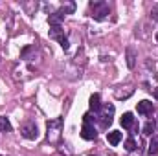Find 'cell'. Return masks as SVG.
<instances>
[{
    "mask_svg": "<svg viewBox=\"0 0 158 156\" xmlns=\"http://www.w3.org/2000/svg\"><path fill=\"white\" fill-rule=\"evenodd\" d=\"M61 129H63V117H55V119H50L46 123V136H48V142L50 143H59L61 140Z\"/></svg>",
    "mask_w": 158,
    "mask_h": 156,
    "instance_id": "1",
    "label": "cell"
},
{
    "mask_svg": "<svg viewBox=\"0 0 158 156\" xmlns=\"http://www.w3.org/2000/svg\"><path fill=\"white\" fill-rule=\"evenodd\" d=\"M114 112H116V109H114L112 103L101 105V109H99V112H98V121H99L101 129H109V125L114 121Z\"/></svg>",
    "mask_w": 158,
    "mask_h": 156,
    "instance_id": "2",
    "label": "cell"
},
{
    "mask_svg": "<svg viewBox=\"0 0 158 156\" xmlns=\"http://www.w3.org/2000/svg\"><path fill=\"white\" fill-rule=\"evenodd\" d=\"M109 4L103 2V0H96V2H90V17L96 18V20H105L109 17Z\"/></svg>",
    "mask_w": 158,
    "mask_h": 156,
    "instance_id": "3",
    "label": "cell"
},
{
    "mask_svg": "<svg viewBox=\"0 0 158 156\" xmlns=\"http://www.w3.org/2000/svg\"><path fill=\"white\" fill-rule=\"evenodd\" d=\"M50 37L57 40V42L61 44V48H63V50H68V48H70L68 37L64 35V30H63L61 26H52V28H50Z\"/></svg>",
    "mask_w": 158,
    "mask_h": 156,
    "instance_id": "4",
    "label": "cell"
},
{
    "mask_svg": "<svg viewBox=\"0 0 158 156\" xmlns=\"http://www.w3.org/2000/svg\"><path fill=\"white\" fill-rule=\"evenodd\" d=\"M20 134L26 138V140H37L39 138V129L35 125V121H26L20 129Z\"/></svg>",
    "mask_w": 158,
    "mask_h": 156,
    "instance_id": "5",
    "label": "cell"
},
{
    "mask_svg": "<svg viewBox=\"0 0 158 156\" xmlns=\"http://www.w3.org/2000/svg\"><path fill=\"white\" fill-rule=\"evenodd\" d=\"M81 138L86 140V142H92L96 140V129L92 123H83V129H81Z\"/></svg>",
    "mask_w": 158,
    "mask_h": 156,
    "instance_id": "6",
    "label": "cell"
},
{
    "mask_svg": "<svg viewBox=\"0 0 158 156\" xmlns=\"http://www.w3.org/2000/svg\"><path fill=\"white\" fill-rule=\"evenodd\" d=\"M136 110H138V114H142V116H151V114H153V103L147 101V99H143V101H140V103L136 105Z\"/></svg>",
    "mask_w": 158,
    "mask_h": 156,
    "instance_id": "7",
    "label": "cell"
},
{
    "mask_svg": "<svg viewBox=\"0 0 158 156\" xmlns=\"http://www.w3.org/2000/svg\"><path fill=\"white\" fill-rule=\"evenodd\" d=\"M119 123H121V127L127 129V130L134 129V116H132V112H125V114L121 116V119H119Z\"/></svg>",
    "mask_w": 158,
    "mask_h": 156,
    "instance_id": "8",
    "label": "cell"
},
{
    "mask_svg": "<svg viewBox=\"0 0 158 156\" xmlns=\"http://www.w3.org/2000/svg\"><path fill=\"white\" fill-rule=\"evenodd\" d=\"M90 110L94 112V114H98L99 112V109H101V97H99V94H94L92 97H90Z\"/></svg>",
    "mask_w": 158,
    "mask_h": 156,
    "instance_id": "9",
    "label": "cell"
},
{
    "mask_svg": "<svg viewBox=\"0 0 158 156\" xmlns=\"http://www.w3.org/2000/svg\"><path fill=\"white\" fill-rule=\"evenodd\" d=\"M121 138H123V134H121L119 130H110V132H107V140H109L110 145H118L119 142H121Z\"/></svg>",
    "mask_w": 158,
    "mask_h": 156,
    "instance_id": "10",
    "label": "cell"
},
{
    "mask_svg": "<svg viewBox=\"0 0 158 156\" xmlns=\"http://www.w3.org/2000/svg\"><path fill=\"white\" fill-rule=\"evenodd\" d=\"M64 20V17L57 11V13H52L50 17H48V22H50V26H61V22Z\"/></svg>",
    "mask_w": 158,
    "mask_h": 156,
    "instance_id": "11",
    "label": "cell"
},
{
    "mask_svg": "<svg viewBox=\"0 0 158 156\" xmlns=\"http://www.w3.org/2000/svg\"><path fill=\"white\" fill-rule=\"evenodd\" d=\"M134 64H136V51H134V48H127V66L129 68H134Z\"/></svg>",
    "mask_w": 158,
    "mask_h": 156,
    "instance_id": "12",
    "label": "cell"
},
{
    "mask_svg": "<svg viewBox=\"0 0 158 156\" xmlns=\"http://www.w3.org/2000/svg\"><path fill=\"white\" fill-rule=\"evenodd\" d=\"M76 11V4L74 2H66V4H63L61 6V9H59V13L64 17V15H70V13H74Z\"/></svg>",
    "mask_w": 158,
    "mask_h": 156,
    "instance_id": "13",
    "label": "cell"
},
{
    "mask_svg": "<svg viewBox=\"0 0 158 156\" xmlns=\"http://www.w3.org/2000/svg\"><path fill=\"white\" fill-rule=\"evenodd\" d=\"M147 153H149V154H158V136H153V140L149 142Z\"/></svg>",
    "mask_w": 158,
    "mask_h": 156,
    "instance_id": "14",
    "label": "cell"
},
{
    "mask_svg": "<svg viewBox=\"0 0 158 156\" xmlns=\"http://www.w3.org/2000/svg\"><path fill=\"white\" fill-rule=\"evenodd\" d=\"M155 129H156V123H155V121H147V123L143 125V134H145V136H153Z\"/></svg>",
    "mask_w": 158,
    "mask_h": 156,
    "instance_id": "15",
    "label": "cell"
},
{
    "mask_svg": "<svg viewBox=\"0 0 158 156\" xmlns=\"http://www.w3.org/2000/svg\"><path fill=\"white\" fill-rule=\"evenodd\" d=\"M11 130V123H9V119L4 116H0V132H9Z\"/></svg>",
    "mask_w": 158,
    "mask_h": 156,
    "instance_id": "16",
    "label": "cell"
},
{
    "mask_svg": "<svg viewBox=\"0 0 158 156\" xmlns=\"http://www.w3.org/2000/svg\"><path fill=\"white\" fill-rule=\"evenodd\" d=\"M123 147H125V151L127 153H132L134 149H136V142H134V138L131 136V138H127L125 140V143H123Z\"/></svg>",
    "mask_w": 158,
    "mask_h": 156,
    "instance_id": "17",
    "label": "cell"
},
{
    "mask_svg": "<svg viewBox=\"0 0 158 156\" xmlns=\"http://www.w3.org/2000/svg\"><path fill=\"white\" fill-rule=\"evenodd\" d=\"M155 97L158 99V88H155Z\"/></svg>",
    "mask_w": 158,
    "mask_h": 156,
    "instance_id": "18",
    "label": "cell"
},
{
    "mask_svg": "<svg viewBox=\"0 0 158 156\" xmlns=\"http://www.w3.org/2000/svg\"><path fill=\"white\" fill-rule=\"evenodd\" d=\"M90 156H98V154H90Z\"/></svg>",
    "mask_w": 158,
    "mask_h": 156,
    "instance_id": "19",
    "label": "cell"
},
{
    "mask_svg": "<svg viewBox=\"0 0 158 156\" xmlns=\"http://www.w3.org/2000/svg\"><path fill=\"white\" fill-rule=\"evenodd\" d=\"M156 40H158V33H156Z\"/></svg>",
    "mask_w": 158,
    "mask_h": 156,
    "instance_id": "20",
    "label": "cell"
},
{
    "mask_svg": "<svg viewBox=\"0 0 158 156\" xmlns=\"http://www.w3.org/2000/svg\"><path fill=\"white\" fill-rule=\"evenodd\" d=\"M0 156H2V154H0Z\"/></svg>",
    "mask_w": 158,
    "mask_h": 156,
    "instance_id": "21",
    "label": "cell"
}]
</instances>
